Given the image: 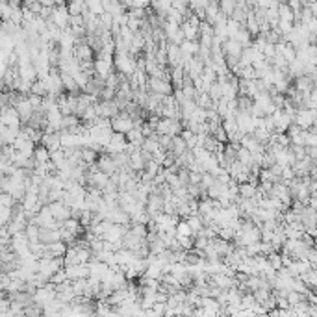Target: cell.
I'll list each match as a JSON object with an SVG mask.
<instances>
[{"label": "cell", "mask_w": 317, "mask_h": 317, "mask_svg": "<svg viewBox=\"0 0 317 317\" xmlns=\"http://www.w3.org/2000/svg\"><path fill=\"white\" fill-rule=\"evenodd\" d=\"M48 282H50V284H54V286H59V284H63V282H67V277H65L63 269H59L58 273H54Z\"/></svg>", "instance_id": "15"}, {"label": "cell", "mask_w": 317, "mask_h": 317, "mask_svg": "<svg viewBox=\"0 0 317 317\" xmlns=\"http://www.w3.org/2000/svg\"><path fill=\"white\" fill-rule=\"evenodd\" d=\"M97 169L100 173H104L106 176H111L113 173H117V167L115 163H113V158L108 154H102L100 158L97 160Z\"/></svg>", "instance_id": "7"}, {"label": "cell", "mask_w": 317, "mask_h": 317, "mask_svg": "<svg viewBox=\"0 0 317 317\" xmlns=\"http://www.w3.org/2000/svg\"><path fill=\"white\" fill-rule=\"evenodd\" d=\"M238 191H240V199H243V201H251V199H254V195H256V186L241 184Z\"/></svg>", "instance_id": "11"}, {"label": "cell", "mask_w": 317, "mask_h": 317, "mask_svg": "<svg viewBox=\"0 0 317 317\" xmlns=\"http://www.w3.org/2000/svg\"><path fill=\"white\" fill-rule=\"evenodd\" d=\"M41 145L45 147L48 152H56V150H61V145H59V134H43L41 136Z\"/></svg>", "instance_id": "8"}, {"label": "cell", "mask_w": 317, "mask_h": 317, "mask_svg": "<svg viewBox=\"0 0 317 317\" xmlns=\"http://www.w3.org/2000/svg\"><path fill=\"white\" fill-rule=\"evenodd\" d=\"M234 9H236V2H232V0H225V2L219 4V13L225 15V17H230L234 13Z\"/></svg>", "instance_id": "13"}, {"label": "cell", "mask_w": 317, "mask_h": 317, "mask_svg": "<svg viewBox=\"0 0 317 317\" xmlns=\"http://www.w3.org/2000/svg\"><path fill=\"white\" fill-rule=\"evenodd\" d=\"M17 204V202L11 199V195H7V193H0V206H4V208H13Z\"/></svg>", "instance_id": "16"}, {"label": "cell", "mask_w": 317, "mask_h": 317, "mask_svg": "<svg viewBox=\"0 0 317 317\" xmlns=\"http://www.w3.org/2000/svg\"><path fill=\"white\" fill-rule=\"evenodd\" d=\"M65 277L69 282H74V280H82L89 277V267L87 264H78V266H65L63 269Z\"/></svg>", "instance_id": "4"}, {"label": "cell", "mask_w": 317, "mask_h": 317, "mask_svg": "<svg viewBox=\"0 0 317 317\" xmlns=\"http://www.w3.org/2000/svg\"><path fill=\"white\" fill-rule=\"evenodd\" d=\"M0 123L4 124L6 128L20 130V117L19 113L15 111L13 106H4V108L0 110Z\"/></svg>", "instance_id": "2"}, {"label": "cell", "mask_w": 317, "mask_h": 317, "mask_svg": "<svg viewBox=\"0 0 317 317\" xmlns=\"http://www.w3.org/2000/svg\"><path fill=\"white\" fill-rule=\"evenodd\" d=\"M33 162H35V165H45V163L50 162V152L43 145H39L33 150Z\"/></svg>", "instance_id": "9"}, {"label": "cell", "mask_w": 317, "mask_h": 317, "mask_svg": "<svg viewBox=\"0 0 317 317\" xmlns=\"http://www.w3.org/2000/svg\"><path fill=\"white\" fill-rule=\"evenodd\" d=\"M63 160H65L63 150H56V152H52V154H50V162L54 163V165H58V163H61Z\"/></svg>", "instance_id": "17"}, {"label": "cell", "mask_w": 317, "mask_h": 317, "mask_svg": "<svg viewBox=\"0 0 317 317\" xmlns=\"http://www.w3.org/2000/svg\"><path fill=\"white\" fill-rule=\"evenodd\" d=\"M13 108H15V111L19 113L20 121H24V123H28V119L33 115L32 106H30V102H28V98H26V97L17 98V102L13 104Z\"/></svg>", "instance_id": "6"}, {"label": "cell", "mask_w": 317, "mask_h": 317, "mask_svg": "<svg viewBox=\"0 0 317 317\" xmlns=\"http://www.w3.org/2000/svg\"><path fill=\"white\" fill-rule=\"evenodd\" d=\"M147 89H150L152 93L156 95H162V97H169L171 95V91H173V85L169 84V82H163V80H158V78H149V82H147Z\"/></svg>", "instance_id": "5"}, {"label": "cell", "mask_w": 317, "mask_h": 317, "mask_svg": "<svg viewBox=\"0 0 317 317\" xmlns=\"http://www.w3.org/2000/svg\"><path fill=\"white\" fill-rule=\"evenodd\" d=\"M59 76H61V85H63L65 89L69 91V93H78V87L71 74H59Z\"/></svg>", "instance_id": "12"}, {"label": "cell", "mask_w": 317, "mask_h": 317, "mask_svg": "<svg viewBox=\"0 0 317 317\" xmlns=\"http://www.w3.org/2000/svg\"><path fill=\"white\" fill-rule=\"evenodd\" d=\"M69 17H71V15L67 11V6H65V4H58L50 13V22L63 32V30L69 28Z\"/></svg>", "instance_id": "1"}, {"label": "cell", "mask_w": 317, "mask_h": 317, "mask_svg": "<svg viewBox=\"0 0 317 317\" xmlns=\"http://www.w3.org/2000/svg\"><path fill=\"white\" fill-rule=\"evenodd\" d=\"M113 67H115L117 71H119V74H132V72L137 69L136 61L130 58L128 54H115Z\"/></svg>", "instance_id": "3"}, {"label": "cell", "mask_w": 317, "mask_h": 317, "mask_svg": "<svg viewBox=\"0 0 317 317\" xmlns=\"http://www.w3.org/2000/svg\"><path fill=\"white\" fill-rule=\"evenodd\" d=\"M186 223H188V227L191 228V234H199L204 228V223H202V219H201V215H191V217H188L186 219Z\"/></svg>", "instance_id": "10"}, {"label": "cell", "mask_w": 317, "mask_h": 317, "mask_svg": "<svg viewBox=\"0 0 317 317\" xmlns=\"http://www.w3.org/2000/svg\"><path fill=\"white\" fill-rule=\"evenodd\" d=\"M67 11H69V15H82L85 11V4L84 2H72L67 6Z\"/></svg>", "instance_id": "14"}]
</instances>
